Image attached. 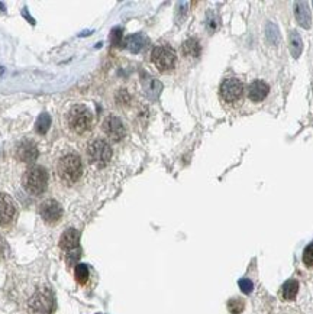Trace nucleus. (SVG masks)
I'll use <instances>...</instances> for the list:
<instances>
[{"label": "nucleus", "instance_id": "nucleus-1", "mask_svg": "<svg viewBox=\"0 0 313 314\" xmlns=\"http://www.w3.org/2000/svg\"><path fill=\"white\" fill-rule=\"evenodd\" d=\"M57 174L64 184L67 185L76 184L83 174V164L77 154L70 152L60 158L57 164Z\"/></svg>", "mask_w": 313, "mask_h": 314}, {"label": "nucleus", "instance_id": "nucleus-20", "mask_svg": "<svg viewBox=\"0 0 313 314\" xmlns=\"http://www.w3.org/2000/svg\"><path fill=\"white\" fill-rule=\"evenodd\" d=\"M74 275H76V281L80 285H84L88 280V268L86 264H77L76 269H74Z\"/></svg>", "mask_w": 313, "mask_h": 314}, {"label": "nucleus", "instance_id": "nucleus-8", "mask_svg": "<svg viewBox=\"0 0 313 314\" xmlns=\"http://www.w3.org/2000/svg\"><path fill=\"white\" fill-rule=\"evenodd\" d=\"M103 132L104 135L113 141V142H119L125 138L126 135V129H125V125L122 123V120L116 116H107L104 120H103Z\"/></svg>", "mask_w": 313, "mask_h": 314}, {"label": "nucleus", "instance_id": "nucleus-12", "mask_svg": "<svg viewBox=\"0 0 313 314\" xmlns=\"http://www.w3.org/2000/svg\"><path fill=\"white\" fill-rule=\"evenodd\" d=\"M268 91H270V87H268V84L265 81L254 80L248 87V97H249L251 101L260 103L268 96Z\"/></svg>", "mask_w": 313, "mask_h": 314}, {"label": "nucleus", "instance_id": "nucleus-24", "mask_svg": "<svg viewBox=\"0 0 313 314\" xmlns=\"http://www.w3.org/2000/svg\"><path fill=\"white\" fill-rule=\"evenodd\" d=\"M228 307H229V312H231L232 314H239L242 310H243L245 304H243V301H242V300H239V298H234V300H231V301L228 303Z\"/></svg>", "mask_w": 313, "mask_h": 314}, {"label": "nucleus", "instance_id": "nucleus-21", "mask_svg": "<svg viewBox=\"0 0 313 314\" xmlns=\"http://www.w3.org/2000/svg\"><path fill=\"white\" fill-rule=\"evenodd\" d=\"M267 38H268V41H270L273 45H277V44L281 41L280 31H278L277 25H274V23H268V25H267Z\"/></svg>", "mask_w": 313, "mask_h": 314}, {"label": "nucleus", "instance_id": "nucleus-22", "mask_svg": "<svg viewBox=\"0 0 313 314\" xmlns=\"http://www.w3.org/2000/svg\"><path fill=\"white\" fill-rule=\"evenodd\" d=\"M303 264L308 268H313V242L309 243L303 250Z\"/></svg>", "mask_w": 313, "mask_h": 314}, {"label": "nucleus", "instance_id": "nucleus-5", "mask_svg": "<svg viewBox=\"0 0 313 314\" xmlns=\"http://www.w3.org/2000/svg\"><path fill=\"white\" fill-rule=\"evenodd\" d=\"M151 61L156 66V70H159L161 73H167V71H171L175 67L177 55H175L174 50L170 48L168 45H159V47H156L153 50Z\"/></svg>", "mask_w": 313, "mask_h": 314}, {"label": "nucleus", "instance_id": "nucleus-6", "mask_svg": "<svg viewBox=\"0 0 313 314\" xmlns=\"http://www.w3.org/2000/svg\"><path fill=\"white\" fill-rule=\"evenodd\" d=\"M29 306H31V310L34 314H52L54 307H55L54 296L47 288L39 290L31 298Z\"/></svg>", "mask_w": 313, "mask_h": 314}, {"label": "nucleus", "instance_id": "nucleus-4", "mask_svg": "<svg viewBox=\"0 0 313 314\" xmlns=\"http://www.w3.org/2000/svg\"><path fill=\"white\" fill-rule=\"evenodd\" d=\"M112 155H113L112 147L103 139L93 141L87 148V158L96 166L107 165L110 162V159H112Z\"/></svg>", "mask_w": 313, "mask_h": 314}, {"label": "nucleus", "instance_id": "nucleus-7", "mask_svg": "<svg viewBox=\"0 0 313 314\" xmlns=\"http://www.w3.org/2000/svg\"><path fill=\"white\" fill-rule=\"evenodd\" d=\"M243 94V84L242 81L235 77L226 79L222 81L221 84V97L225 103L228 104H234L241 100Z\"/></svg>", "mask_w": 313, "mask_h": 314}, {"label": "nucleus", "instance_id": "nucleus-11", "mask_svg": "<svg viewBox=\"0 0 313 314\" xmlns=\"http://www.w3.org/2000/svg\"><path fill=\"white\" fill-rule=\"evenodd\" d=\"M38 148L32 141H22L17 147H16V158L22 162H34L38 158Z\"/></svg>", "mask_w": 313, "mask_h": 314}, {"label": "nucleus", "instance_id": "nucleus-2", "mask_svg": "<svg viewBox=\"0 0 313 314\" xmlns=\"http://www.w3.org/2000/svg\"><path fill=\"white\" fill-rule=\"evenodd\" d=\"M67 126L69 129L76 133V135H83L87 131H90L91 125H93V115L91 110L84 106V104H74L70 107V110L67 112V117H66Z\"/></svg>", "mask_w": 313, "mask_h": 314}, {"label": "nucleus", "instance_id": "nucleus-14", "mask_svg": "<svg viewBox=\"0 0 313 314\" xmlns=\"http://www.w3.org/2000/svg\"><path fill=\"white\" fill-rule=\"evenodd\" d=\"M295 16H296L300 26H303L306 29L311 28L312 17H311V12H309L306 1H296L295 3Z\"/></svg>", "mask_w": 313, "mask_h": 314}, {"label": "nucleus", "instance_id": "nucleus-13", "mask_svg": "<svg viewBox=\"0 0 313 314\" xmlns=\"http://www.w3.org/2000/svg\"><path fill=\"white\" fill-rule=\"evenodd\" d=\"M78 239H80V233L74 228H70L60 237V248L66 252L74 250L78 248Z\"/></svg>", "mask_w": 313, "mask_h": 314}, {"label": "nucleus", "instance_id": "nucleus-26", "mask_svg": "<svg viewBox=\"0 0 313 314\" xmlns=\"http://www.w3.org/2000/svg\"><path fill=\"white\" fill-rule=\"evenodd\" d=\"M6 253H7V245H6L4 239L0 236V258H4Z\"/></svg>", "mask_w": 313, "mask_h": 314}, {"label": "nucleus", "instance_id": "nucleus-17", "mask_svg": "<svg viewBox=\"0 0 313 314\" xmlns=\"http://www.w3.org/2000/svg\"><path fill=\"white\" fill-rule=\"evenodd\" d=\"M181 51L186 57H199L200 55V51H202V47L199 44L197 39L194 38H190L187 39L186 42H183L181 45Z\"/></svg>", "mask_w": 313, "mask_h": 314}, {"label": "nucleus", "instance_id": "nucleus-10", "mask_svg": "<svg viewBox=\"0 0 313 314\" xmlns=\"http://www.w3.org/2000/svg\"><path fill=\"white\" fill-rule=\"evenodd\" d=\"M16 217V206L10 196L0 194V226H9Z\"/></svg>", "mask_w": 313, "mask_h": 314}, {"label": "nucleus", "instance_id": "nucleus-18", "mask_svg": "<svg viewBox=\"0 0 313 314\" xmlns=\"http://www.w3.org/2000/svg\"><path fill=\"white\" fill-rule=\"evenodd\" d=\"M290 51H292V55L295 58H299L302 51H303V42H302V38H300L297 31L290 32Z\"/></svg>", "mask_w": 313, "mask_h": 314}, {"label": "nucleus", "instance_id": "nucleus-23", "mask_svg": "<svg viewBox=\"0 0 313 314\" xmlns=\"http://www.w3.org/2000/svg\"><path fill=\"white\" fill-rule=\"evenodd\" d=\"M238 285H239L241 291L245 293V294H251L252 290H254V282H252L249 278H241V280L238 281Z\"/></svg>", "mask_w": 313, "mask_h": 314}, {"label": "nucleus", "instance_id": "nucleus-16", "mask_svg": "<svg viewBox=\"0 0 313 314\" xmlns=\"http://www.w3.org/2000/svg\"><path fill=\"white\" fill-rule=\"evenodd\" d=\"M145 42H147V39L141 33H137V35H131L129 38H126L125 45L132 54H138L145 47Z\"/></svg>", "mask_w": 313, "mask_h": 314}, {"label": "nucleus", "instance_id": "nucleus-25", "mask_svg": "<svg viewBox=\"0 0 313 314\" xmlns=\"http://www.w3.org/2000/svg\"><path fill=\"white\" fill-rule=\"evenodd\" d=\"M78 258H80V249H74V250H70V252H67V264L71 266V265H74L76 262L78 261Z\"/></svg>", "mask_w": 313, "mask_h": 314}, {"label": "nucleus", "instance_id": "nucleus-15", "mask_svg": "<svg viewBox=\"0 0 313 314\" xmlns=\"http://www.w3.org/2000/svg\"><path fill=\"white\" fill-rule=\"evenodd\" d=\"M299 293V282L296 280H287L281 287V297L286 301H293Z\"/></svg>", "mask_w": 313, "mask_h": 314}, {"label": "nucleus", "instance_id": "nucleus-3", "mask_svg": "<svg viewBox=\"0 0 313 314\" xmlns=\"http://www.w3.org/2000/svg\"><path fill=\"white\" fill-rule=\"evenodd\" d=\"M23 188L32 196H41L45 193L48 185V174L42 166H32L29 168L22 178Z\"/></svg>", "mask_w": 313, "mask_h": 314}, {"label": "nucleus", "instance_id": "nucleus-9", "mask_svg": "<svg viewBox=\"0 0 313 314\" xmlns=\"http://www.w3.org/2000/svg\"><path fill=\"white\" fill-rule=\"evenodd\" d=\"M39 213H41V217L45 223L48 225H55L61 220L63 217V207L58 201L50 198V200H45L42 204H41V209H39Z\"/></svg>", "mask_w": 313, "mask_h": 314}, {"label": "nucleus", "instance_id": "nucleus-19", "mask_svg": "<svg viewBox=\"0 0 313 314\" xmlns=\"http://www.w3.org/2000/svg\"><path fill=\"white\" fill-rule=\"evenodd\" d=\"M50 126H51V117H50V115L48 113H41L39 117H38V120H36V123H35V131L39 135H45L48 132Z\"/></svg>", "mask_w": 313, "mask_h": 314}, {"label": "nucleus", "instance_id": "nucleus-27", "mask_svg": "<svg viewBox=\"0 0 313 314\" xmlns=\"http://www.w3.org/2000/svg\"><path fill=\"white\" fill-rule=\"evenodd\" d=\"M121 35H122V31H121V29H115V31L112 32V39L115 41V44H116V42L119 41Z\"/></svg>", "mask_w": 313, "mask_h": 314}]
</instances>
